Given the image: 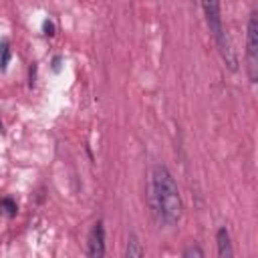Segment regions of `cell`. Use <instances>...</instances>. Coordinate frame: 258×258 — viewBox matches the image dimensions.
<instances>
[{
  "instance_id": "cell-10",
  "label": "cell",
  "mask_w": 258,
  "mask_h": 258,
  "mask_svg": "<svg viewBox=\"0 0 258 258\" xmlns=\"http://www.w3.org/2000/svg\"><path fill=\"white\" fill-rule=\"evenodd\" d=\"M42 32H44V36H54V24H52V20H44L42 22Z\"/></svg>"
},
{
  "instance_id": "cell-8",
  "label": "cell",
  "mask_w": 258,
  "mask_h": 258,
  "mask_svg": "<svg viewBox=\"0 0 258 258\" xmlns=\"http://www.w3.org/2000/svg\"><path fill=\"white\" fill-rule=\"evenodd\" d=\"M0 210H2L8 218H14L16 212H18V206H16V202H14L12 198H2V200H0Z\"/></svg>"
},
{
  "instance_id": "cell-7",
  "label": "cell",
  "mask_w": 258,
  "mask_h": 258,
  "mask_svg": "<svg viewBox=\"0 0 258 258\" xmlns=\"http://www.w3.org/2000/svg\"><path fill=\"white\" fill-rule=\"evenodd\" d=\"M10 38L8 36H2L0 38V71H6L8 62H10Z\"/></svg>"
},
{
  "instance_id": "cell-6",
  "label": "cell",
  "mask_w": 258,
  "mask_h": 258,
  "mask_svg": "<svg viewBox=\"0 0 258 258\" xmlns=\"http://www.w3.org/2000/svg\"><path fill=\"white\" fill-rule=\"evenodd\" d=\"M143 246H141V242L137 240V236L135 234H131L129 236V240H127V248H125V256L127 258H141L143 256Z\"/></svg>"
},
{
  "instance_id": "cell-2",
  "label": "cell",
  "mask_w": 258,
  "mask_h": 258,
  "mask_svg": "<svg viewBox=\"0 0 258 258\" xmlns=\"http://www.w3.org/2000/svg\"><path fill=\"white\" fill-rule=\"evenodd\" d=\"M200 4H202V10H204V16H206L208 30L216 40V46H218V52H220L224 64L230 71H238V58H236V52L232 48L230 36H228L226 28H224L220 0H200Z\"/></svg>"
},
{
  "instance_id": "cell-12",
  "label": "cell",
  "mask_w": 258,
  "mask_h": 258,
  "mask_svg": "<svg viewBox=\"0 0 258 258\" xmlns=\"http://www.w3.org/2000/svg\"><path fill=\"white\" fill-rule=\"evenodd\" d=\"M4 131H6V129H4V121H2V115H0V135H4Z\"/></svg>"
},
{
  "instance_id": "cell-5",
  "label": "cell",
  "mask_w": 258,
  "mask_h": 258,
  "mask_svg": "<svg viewBox=\"0 0 258 258\" xmlns=\"http://www.w3.org/2000/svg\"><path fill=\"white\" fill-rule=\"evenodd\" d=\"M216 246H218V256L220 258H232L234 248H232V238L226 226H220L216 232Z\"/></svg>"
},
{
  "instance_id": "cell-11",
  "label": "cell",
  "mask_w": 258,
  "mask_h": 258,
  "mask_svg": "<svg viewBox=\"0 0 258 258\" xmlns=\"http://www.w3.org/2000/svg\"><path fill=\"white\" fill-rule=\"evenodd\" d=\"M60 60H62L60 56H54V58H52V71H54V73L60 71Z\"/></svg>"
},
{
  "instance_id": "cell-3",
  "label": "cell",
  "mask_w": 258,
  "mask_h": 258,
  "mask_svg": "<svg viewBox=\"0 0 258 258\" xmlns=\"http://www.w3.org/2000/svg\"><path fill=\"white\" fill-rule=\"evenodd\" d=\"M244 60H246V75H248V81L254 85V83L258 81V14H256V10H252L250 16H248Z\"/></svg>"
},
{
  "instance_id": "cell-4",
  "label": "cell",
  "mask_w": 258,
  "mask_h": 258,
  "mask_svg": "<svg viewBox=\"0 0 258 258\" xmlns=\"http://www.w3.org/2000/svg\"><path fill=\"white\" fill-rule=\"evenodd\" d=\"M87 256L89 258L105 256V224H103V220H97L87 236Z\"/></svg>"
},
{
  "instance_id": "cell-1",
  "label": "cell",
  "mask_w": 258,
  "mask_h": 258,
  "mask_svg": "<svg viewBox=\"0 0 258 258\" xmlns=\"http://www.w3.org/2000/svg\"><path fill=\"white\" fill-rule=\"evenodd\" d=\"M151 206L159 222H163L169 228L181 220L183 214L181 196L165 163H155L151 167Z\"/></svg>"
},
{
  "instance_id": "cell-9",
  "label": "cell",
  "mask_w": 258,
  "mask_h": 258,
  "mask_svg": "<svg viewBox=\"0 0 258 258\" xmlns=\"http://www.w3.org/2000/svg\"><path fill=\"white\" fill-rule=\"evenodd\" d=\"M181 256H183V258H204L206 252H204L198 244H191V246H187V248L181 252Z\"/></svg>"
}]
</instances>
